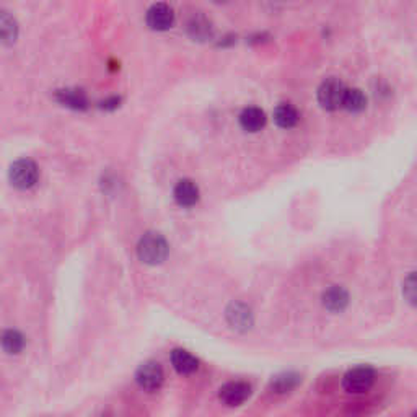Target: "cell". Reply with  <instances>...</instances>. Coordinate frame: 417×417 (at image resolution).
Returning <instances> with one entry per match:
<instances>
[{
	"label": "cell",
	"instance_id": "obj_1",
	"mask_svg": "<svg viewBox=\"0 0 417 417\" xmlns=\"http://www.w3.org/2000/svg\"><path fill=\"white\" fill-rule=\"evenodd\" d=\"M137 254L142 263L150 264V266L161 264L168 256L167 240L160 233H145L137 245Z\"/></svg>",
	"mask_w": 417,
	"mask_h": 417
},
{
	"label": "cell",
	"instance_id": "obj_2",
	"mask_svg": "<svg viewBox=\"0 0 417 417\" xmlns=\"http://www.w3.org/2000/svg\"><path fill=\"white\" fill-rule=\"evenodd\" d=\"M346 93V85L340 82L339 79H328L318 88V101L325 110H338V108L344 105Z\"/></svg>",
	"mask_w": 417,
	"mask_h": 417
},
{
	"label": "cell",
	"instance_id": "obj_3",
	"mask_svg": "<svg viewBox=\"0 0 417 417\" xmlns=\"http://www.w3.org/2000/svg\"><path fill=\"white\" fill-rule=\"evenodd\" d=\"M375 382V372L370 367H356L343 378V387L347 393L360 394L369 391Z\"/></svg>",
	"mask_w": 417,
	"mask_h": 417
},
{
	"label": "cell",
	"instance_id": "obj_4",
	"mask_svg": "<svg viewBox=\"0 0 417 417\" xmlns=\"http://www.w3.org/2000/svg\"><path fill=\"white\" fill-rule=\"evenodd\" d=\"M8 176H10L12 185L18 190H28L38 181V167H36L34 161L21 159L12 165Z\"/></svg>",
	"mask_w": 417,
	"mask_h": 417
},
{
	"label": "cell",
	"instance_id": "obj_5",
	"mask_svg": "<svg viewBox=\"0 0 417 417\" xmlns=\"http://www.w3.org/2000/svg\"><path fill=\"white\" fill-rule=\"evenodd\" d=\"M136 380L141 388L147 391H156L163 383V370L156 362H147L137 370Z\"/></svg>",
	"mask_w": 417,
	"mask_h": 417
},
{
	"label": "cell",
	"instance_id": "obj_6",
	"mask_svg": "<svg viewBox=\"0 0 417 417\" xmlns=\"http://www.w3.org/2000/svg\"><path fill=\"white\" fill-rule=\"evenodd\" d=\"M251 394V387L246 382H230L223 385L218 393V398L227 406H240L248 400Z\"/></svg>",
	"mask_w": 417,
	"mask_h": 417
},
{
	"label": "cell",
	"instance_id": "obj_7",
	"mask_svg": "<svg viewBox=\"0 0 417 417\" xmlns=\"http://www.w3.org/2000/svg\"><path fill=\"white\" fill-rule=\"evenodd\" d=\"M174 21V12L168 3H154L147 10V25L152 30H168Z\"/></svg>",
	"mask_w": 417,
	"mask_h": 417
},
{
	"label": "cell",
	"instance_id": "obj_8",
	"mask_svg": "<svg viewBox=\"0 0 417 417\" xmlns=\"http://www.w3.org/2000/svg\"><path fill=\"white\" fill-rule=\"evenodd\" d=\"M227 320L236 331H248L253 325V313L245 303H232L227 310Z\"/></svg>",
	"mask_w": 417,
	"mask_h": 417
},
{
	"label": "cell",
	"instance_id": "obj_9",
	"mask_svg": "<svg viewBox=\"0 0 417 417\" xmlns=\"http://www.w3.org/2000/svg\"><path fill=\"white\" fill-rule=\"evenodd\" d=\"M173 194L179 205H183V207H191V205H194L197 201H199V187H197L196 183L191 181V179H181V181H178V185L174 186Z\"/></svg>",
	"mask_w": 417,
	"mask_h": 417
},
{
	"label": "cell",
	"instance_id": "obj_10",
	"mask_svg": "<svg viewBox=\"0 0 417 417\" xmlns=\"http://www.w3.org/2000/svg\"><path fill=\"white\" fill-rule=\"evenodd\" d=\"M323 305L328 308L329 312L333 313H339L343 310H346V307L349 305V294L346 289L339 285H333L323 294Z\"/></svg>",
	"mask_w": 417,
	"mask_h": 417
},
{
	"label": "cell",
	"instance_id": "obj_11",
	"mask_svg": "<svg viewBox=\"0 0 417 417\" xmlns=\"http://www.w3.org/2000/svg\"><path fill=\"white\" fill-rule=\"evenodd\" d=\"M240 124L245 131L258 132L266 124V113L258 106H248L241 111Z\"/></svg>",
	"mask_w": 417,
	"mask_h": 417
},
{
	"label": "cell",
	"instance_id": "obj_12",
	"mask_svg": "<svg viewBox=\"0 0 417 417\" xmlns=\"http://www.w3.org/2000/svg\"><path fill=\"white\" fill-rule=\"evenodd\" d=\"M172 364L174 367V370L181 375H190L192 372L197 370V358L194 356H191L187 351H183V349H174L172 352Z\"/></svg>",
	"mask_w": 417,
	"mask_h": 417
},
{
	"label": "cell",
	"instance_id": "obj_13",
	"mask_svg": "<svg viewBox=\"0 0 417 417\" xmlns=\"http://www.w3.org/2000/svg\"><path fill=\"white\" fill-rule=\"evenodd\" d=\"M298 119H300V114H298L297 108L289 105V103H282V105L276 108L274 121L279 128H282V129L294 128V125L298 123Z\"/></svg>",
	"mask_w": 417,
	"mask_h": 417
},
{
	"label": "cell",
	"instance_id": "obj_14",
	"mask_svg": "<svg viewBox=\"0 0 417 417\" xmlns=\"http://www.w3.org/2000/svg\"><path fill=\"white\" fill-rule=\"evenodd\" d=\"M187 31H190L192 38L205 39L207 36L212 34V25H210V21L205 17L194 15L190 20V23H187Z\"/></svg>",
	"mask_w": 417,
	"mask_h": 417
},
{
	"label": "cell",
	"instance_id": "obj_15",
	"mask_svg": "<svg viewBox=\"0 0 417 417\" xmlns=\"http://www.w3.org/2000/svg\"><path fill=\"white\" fill-rule=\"evenodd\" d=\"M57 100L62 105L75 108V110H83L87 106V98H85L83 92H80V90H61L57 93Z\"/></svg>",
	"mask_w": 417,
	"mask_h": 417
},
{
	"label": "cell",
	"instance_id": "obj_16",
	"mask_svg": "<svg viewBox=\"0 0 417 417\" xmlns=\"http://www.w3.org/2000/svg\"><path fill=\"white\" fill-rule=\"evenodd\" d=\"M344 108L347 111H352V113H358V111L365 110L367 106V96L364 95V92L358 88H347L346 98H344Z\"/></svg>",
	"mask_w": 417,
	"mask_h": 417
},
{
	"label": "cell",
	"instance_id": "obj_17",
	"mask_svg": "<svg viewBox=\"0 0 417 417\" xmlns=\"http://www.w3.org/2000/svg\"><path fill=\"white\" fill-rule=\"evenodd\" d=\"M23 346H25V339H23V336L18 333V331H15V329H7L6 333H3V336H2V347H3V351H6L7 354H10V356H13V354L21 352V349H23Z\"/></svg>",
	"mask_w": 417,
	"mask_h": 417
},
{
	"label": "cell",
	"instance_id": "obj_18",
	"mask_svg": "<svg viewBox=\"0 0 417 417\" xmlns=\"http://www.w3.org/2000/svg\"><path fill=\"white\" fill-rule=\"evenodd\" d=\"M17 21L15 18L8 15V12H2L0 15V33L6 44H12L17 39Z\"/></svg>",
	"mask_w": 417,
	"mask_h": 417
},
{
	"label": "cell",
	"instance_id": "obj_19",
	"mask_svg": "<svg viewBox=\"0 0 417 417\" xmlns=\"http://www.w3.org/2000/svg\"><path fill=\"white\" fill-rule=\"evenodd\" d=\"M300 383L297 374H282L272 380V389L276 393H289Z\"/></svg>",
	"mask_w": 417,
	"mask_h": 417
},
{
	"label": "cell",
	"instance_id": "obj_20",
	"mask_svg": "<svg viewBox=\"0 0 417 417\" xmlns=\"http://www.w3.org/2000/svg\"><path fill=\"white\" fill-rule=\"evenodd\" d=\"M403 295L407 303L417 308V271L411 272L403 282Z\"/></svg>",
	"mask_w": 417,
	"mask_h": 417
},
{
	"label": "cell",
	"instance_id": "obj_21",
	"mask_svg": "<svg viewBox=\"0 0 417 417\" xmlns=\"http://www.w3.org/2000/svg\"><path fill=\"white\" fill-rule=\"evenodd\" d=\"M414 417H417V412H416V416H414Z\"/></svg>",
	"mask_w": 417,
	"mask_h": 417
}]
</instances>
